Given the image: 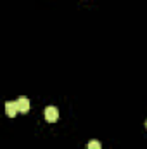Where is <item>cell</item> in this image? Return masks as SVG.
Here are the masks:
<instances>
[{
    "mask_svg": "<svg viewBox=\"0 0 147 149\" xmlns=\"http://www.w3.org/2000/svg\"><path fill=\"white\" fill-rule=\"evenodd\" d=\"M45 120H47V121H50V123L57 121V120H59V111H57V108L49 106V108L45 109Z\"/></svg>",
    "mask_w": 147,
    "mask_h": 149,
    "instance_id": "obj_1",
    "label": "cell"
},
{
    "mask_svg": "<svg viewBox=\"0 0 147 149\" xmlns=\"http://www.w3.org/2000/svg\"><path fill=\"white\" fill-rule=\"evenodd\" d=\"M16 104H17L19 113H28V109H30V101H28V97H19V99L16 101Z\"/></svg>",
    "mask_w": 147,
    "mask_h": 149,
    "instance_id": "obj_2",
    "label": "cell"
},
{
    "mask_svg": "<svg viewBox=\"0 0 147 149\" xmlns=\"http://www.w3.org/2000/svg\"><path fill=\"white\" fill-rule=\"evenodd\" d=\"M5 113H7V116H10V118H14L19 109H17V104L16 102H5Z\"/></svg>",
    "mask_w": 147,
    "mask_h": 149,
    "instance_id": "obj_3",
    "label": "cell"
},
{
    "mask_svg": "<svg viewBox=\"0 0 147 149\" xmlns=\"http://www.w3.org/2000/svg\"><path fill=\"white\" fill-rule=\"evenodd\" d=\"M88 149H102V146H101L99 141H90L88 142Z\"/></svg>",
    "mask_w": 147,
    "mask_h": 149,
    "instance_id": "obj_4",
    "label": "cell"
},
{
    "mask_svg": "<svg viewBox=\"0 0 147 149\" xmlns=\"http://www.w3.org/2000/svg\"><path fill=\"white\" fill-rule=\"evenodd\" d=\"M146 125H147V123H146Z\"/></svg>",
    "mask_w": 147,
    "mask_h": 149,
    "instance_id": "obj_5",
    "label": "cell"
}]
</instances>
